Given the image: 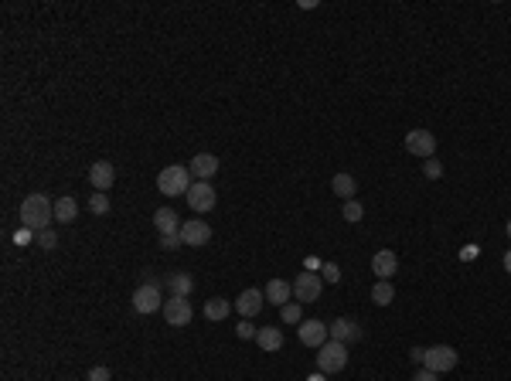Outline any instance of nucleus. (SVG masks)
<instances>
[{"label": "nucleus", "instance_id": "f257e3e1", "mask_svg": "<svg viewBox=\"0 0 511 381\" xmlns=\"http://www.w3.org/2000/svg\"><path fill=\"white\" fill-rule=\"evenodd\" d=\"M52 222H55V201L48 194H28L20 201V225L24 229H31L38 235V231L52 229Z\"/></svg>", "mask_w": 511, "mask_h": 381}, {"label": "nucleus", "instance_id": "f03ea898", "mask_svg": "<svg viewBox=\"0 0 511 381\" xmlns=\"http://www.w3.org/2000/svg\"><path fill=\"white\" fill-rule=\"evenodd\" d=\"M195 184V177L188 167H181V164H171V167H164L157 174V190L160 194H167V198H177V194H188Z\"/></svg>", "mask_w": 511, "mask_h": 381}, {"label": "nucleus", "instance_id": "7ed1b4c3", "mask_svg": "<svg viewBox=\"0 0 511 381\" xmlns=\"http://www.w3.org/2000/svg\"><path fill=\"white\" fill-rule=\"evenodd\" d=\"M317 368H320V375L344 371V368H348V344L327 341L324 347H317Z\"/></svg>", "mask_w": 511, "mask_h": 381}, {"label": "nucleus", "instance_id": "20e7f679", "mask_svg": "<svg viewBox=\"0 0 511 381\" xmlns=\"http://www.w3.org/2000/svg\"><path fill=\"white\" fill-rule=\"evenodd\" d=\"M457 361H460L457 347H450V344H433V347H426V361H423V368H430L436 375H447V371L457 368Z\"/></svg>", "mask_w": 511, "mask_h": 381}, {"label": "nucleus", "instance_id": "39448f33", "mask_svg": "<svg viewBox=\"0 0 511 381\" xmlns=\"http://www.w3.org/2000/svg\"><path fill=\"white\" fill-rule=\"evenodd\" d=\"M320 293H324V279L317 272H300L294 279V296L300 303H317Z\"/></svg>", "mask_w": 511, "mask_h": 381}, {"label": "nucleus", "instance_id": "423d86ee", "mask_svg": "<svg viewBox=\"0 0 511 381\" xmlns=\"http://www.w3.org/2000/svg\"><path fill=\"white\" fill-rule=\"evenodd\" d=\"M130 303L137 313H157V306H164L160 300V283H143L133 289V296H130Z\"/></svg>", "mask_w": 511, "mask_h": 381}, {"label": "nucleus", "instance_id": "0eeeda50", "mask_svg": "<svg viewBox=\"0 0 511 381\" xmlns=\"http://www.w3.org/2000/svg\"><path fill=\"white\" fill-rule=\"evenodd\" d=\"M164 320L171 327H188L191 324V317H195V310L188 303V296H171V300H164Z\"/></svg>", "mask_w": 511, "mask_h": 381}, {"label": "nucleus", "instance_id": "6e6552de", "mask_svg": "<svg viewBox=\"0 0 511 381\" xmlns=\"http://www.w3.org/2000/svg\"><path fill=\"white\" fill-rule=\"evenodd\" d=\"M184 198H188L191 211H198V214L212 211V208H215V201H218V194L212 190V181H195V184H191V190H188Z\"/></svg>", "mask_w": 511, "mask_h": 381}, {"label": "nucleus", "instance_id": "1a4fd4ad", "mask_svg": "<svg viewBox=\"0 0 511 381\" xmlns=\"http://www.w3.org/2000/svg\"><path fill=\"white\" fill-rule=\"evenodd\" d=\"M181 238H184V246H208L212 242V225L205 222V218H188L184 225H181Z\"/></svg>", "mask_w": 511, "mask_h": 381}, {"label": "nucleus", "instance_id": "9d476101", "mask_svg": "<svg viewBox=\"0 0 511 381\" xmlns=\"http://www.w3.org/2000/svg\"><path fill=\"white\" fill-rule=\"evenodd\" d=\"M406 150L413 153V157L430 160L433 153H436V136H433L430 130H409V133H406Z\"/></svg>", "mask_w": 511, "mask_h": 381}, {"label": "nucleus", "instance_id": "9b49d317", "mask_svg": "<svg viewBox=\"0 0 511 381\" xmlns=\"http://www.w3.org/2000/svg\"><path fill=\"white\" fill-rule=\"evenodd\" d=\"M327 341H331L327 324H320V320H303V324H300V344H307V347H324Z\"/></svg>", "mask_w": 511, "mask_h": 381}, {"label": "nucleus", "instance_id": "f8f14e48", "mask_svg": "<svg viewBox=\"0 0 511 381\" xmlns=\"http://www.w3.org/2000/svg\"><path fill=\"white\" fill-rule=\"evenodd\" d=\"M113 181H116V167H113L109 160H96V164L89 167V184H92L96 190L106 194V190L113 188Z\"/></svg>", "mask_w": 511, "mask_h": 381}, {"label": "nucleus", "instance_id": "ddd939ff", "mask_svg": "<svg viewBox=\"0 0 511 381\" xmlns=\"http://www.w3.org/2000/svg\"><path fill=\"white\" fill-rule=\"evenodd\" d=\"M236 306H239V313H242V320H249V317H256V313L266 306V293H263V289H242Z\"/></svg>", "mask_w": 511, "mask_h": 381}, {"label": "nucleus", "instance_id": "4468645a", "mask_svg": "<svg viewBox=\"0 0 511 381\" xmlns=\"http://www.w3.org/2000/svg\"><path fill=\"white\" fill-rule=\"evenodd\" d=\"M372 272L378 276V279H392L395 272H399V255H395L392 248L375 252V255H372Z\"/></svg>", "mask_w": 511, "mask_h": 381}, {"label": "nucleus", "instance_id": "2eb2a0df", "mask_svg": "<svg viewBox=\"0 0 511 381\" xmlns=\"http://www.w3.org/2000/svg\"><path fill=\"white\" fill-rule=\"evenodd\" d=\"M188 171H191V177H195V181H212V177H215V171H218V157H215V153H198V157H191Z\"/></svg>", "mask_w": 511, "mask_h": 381}, {"label": "nucleus", "instance_id": "dca6fc26", "mask_svg": "<svg viewBox=\"0 0 511 381\" xmlns=\"http://www.w3.org/2000/svg\"><path fill=\"white\" fill-rule=\"evenodd\" d=\"M327 330H331V341H341V344H354L358 337H361V327L354 324V320H348V317H341V320H335V324H327Z\"/></svg>", "mask_w": 511, "mask_h": 381}, {"label": "nucleus", "instance_id": "f3484780", "mask_svg": "<svg viewBox=\"0 0 511 381\" xmlns=\"http://www.w3.org/2000/svg\"><path fill=\"white\" fill-rule=\"evenodd\" d=\"M290 296H294V286L287 283V279H270V283H266V303L287 306Z\"/></svg>", "mask_w": 511, "mask_h": 381}, {"label": "nucleus", "instance_id": "a211bd4d", "mask_svg": "<svg viewBox=\"0 0 511 381\" xmlns=\"http://www.w3.org/2000/svg\"><path fill=\"white\" fill-rule=\"evenodd\" d=\"M154 225H157L160 235H177L184 222L177 218V211H174V208H157V214H154Z\"/></svg>", "mask_w": 511, "mask_h": 381}, {"label": "nucleus", "instance_id": "6ab92c4d", "mask_svg": "<svg viewBox=\"0 0 511 381\" xmlns=\"http://www.w3.org/2000/svg\"><path fill=\"white\" fill-rule=\"evenodd\" d=\"M76 218H79V201H76L72 194L59 198V201H55V222H61V225H72Z\"/></svg>", "mask_w": 511, "mask_h": 381}, {"label": "nucleus", "instance_id": "aec40b11", "mask_svg": "<svg viewBox=\"0 0 511 381\" xmlns=\"http://www.w3.org/2000/svg\"><path fill=\"white\" fill-rule=\"evenodd\" d=\"M331 190H335L341 201H351L354 194H358V181H354L351 174H335V181H331Z\"/></svg>", "mask_w": 511, "mask_h": 381}, {"label": "nucleus", "instance_id": "412c9836", "mask_svg": "<svg viewBox=\"0 0 511 381\" xmlns=\"http://www.w3.org/2000/svg\"><path fill=\"white\" fill-rule=\"evenodd\" d=\"M256 344H259L263 351H279V347H283V330H279V327H259Z\"/></svg>", "mask_w": 511, "mask_h": 381}, {"label": "nucleus", "instance_id": "4be33fe9", "mask_svg": "<svg viewBox=\"0 0 511 381\" xmlns=\"http://www.w3.org/2000/svg\"><path fill=\"white\" fill-rule=\"evenodd\" d=\"M167 286H171V296H191L195 279H191V272H174V276L167 279Z\"/></svg>", "mask_w": 511, "mask_h": 381}, {"label": "nucleus", "instance_id": "5701e85b", "mask_svg": "<svg viewBox=\"0 0 511 381\" xmlns=\"http://www.w3.org/2000/svg\"><path fill=\"white\" fill-rule=\"evenodd\" d=\"M372 300H375V306H389L395 300V286L389 283V279H378V283L372 286Z\"/></svg>", "mask_w": 511, "mask_h": 381}, {"label": "nucleus", "instance_id": "b1692460", "mask_svg": "<svg viewBox=\"0 0 511 381\" xmlns=\"http://www.w3.org/2000/svg\"><path fill=\"white\" fill-rule=\"evenodd\" d=\"M229 313H232V303H229V300H222V296H215V300H208V303H205V317H208V320H225Z\"/></svg>", "mask_w": 511, "mask_h": 381}, {"label": "nucleus", "instance_id": "393cba45", "mask_svg": "<svg viewBox=\"0 0 511 381\" xmlns=\"http://www.w3.org/2000/svg\"><path fill=\"white\" fill-rule=\"evenodd\" d=\"M341 218H344V222H361V218H365V208H361V201H358V198H351V201H344V208H341Z\"/></svg>", "mask_w": 511, "mask_h": 381}, {"label": "nucleus", "instance_id": "a878e982", "mask_svg": "<svg viewBox=\"0 0 511 381\" xmlns=\"http://www.w3.org/2000/svg\"><path fill=\"white\" fill-rule=\"evenodd\" d=\"M279 320H283V324H303V310H300V303L279 306Z\"/></svg>", "mask_w": 511, "mask_h": 381}, {"label": "nucleus", "instance_id": "bb28decb", "mask_svg": "<svg viewBox=\"0 0 511 381\" xmlns=\"http://www.w3.org/2000/svg\"><path fill=\"white\" fill-rule=\"evenodd\" d=\"M89 208H92V214H109V198H106L102 190H96L92 201H89Z\"/></svg>", "mask_w": 511, "mask_h": 381}, {"label": "nucleus", "instance_id": "cd10ccee", "mask_svg": "<svg viewBox=\"0 0 511 381\" xmlns=\"http://www.w3.org/2000/svg\"><path fill=\"white\" fill-rule=\"evenodd\" d=\"M41 248H55L59 246V231L55 229H44V231H38V238H35Z\"/></svg>", "mask_w": 511, "mask_h": 381}, {"label": "nucleus", "instance_id": "c85d7f7f", "mask_svg": "<svg viewBox=\"0 0 511 381\" xmlns=\"http://www.w3.org/2000/svg\"><path fill=\"white\" fill-rule=\"evenodd\" d=\"M320 279H324V283H341V269H337L335 262H324V266H320Z\"/></svg>", "mask_w": 511, "mask_h": 381}, {"label": "nucleus", "instance_id": "c756f323", "mask_svg": "<svg viewBox=\"0 0 511 381\" xmlns=\"http://www.w3.org/2000/svg\"><path fill=\"white\" fill-rule=\"evenodd\" d=\"M236 334H239V341H256V334H259V327H253L249 320H242V324L236 327Z\"/></svg>", "mask_w": 511, "mask_h": 381}, {"label": "nucleus", "instance_id": "7c9ffc66", "mask_svg": "<svg viewBox=\"0 0 511 381\" xmlns=\"http://www.w3.org/2000/svg\"><path fill=\"white\" fill-rule=\"evenodd\" d=\"M423 174H426V177H430V181H436V177H440V174H443V164H440V160H436V157H430V160H426V164H423Z\"/></svg>", "mask_w": 511, "mask_h": 381}, {"label": "nucleus", "instance_id": "2f4dec72", "mask_svg": "<svg viewBox=\"0 0 511 381\" xmlns=\"http://www.w3.org/2000/svg\"><path fill=\"white\" fill-rule=\"evenodd\" d=\"M160 246L167 248V252H174V248L184 246V238H181V231H177V235H160Z\"/></svg>", "mask_w": 511, "mask_h": 381}, {"label": "nucleus", "instance_id": "473e14b6", "mask_svg": "<svg viewBox=\"0 0 511 381\" xmlns=\"http://www.w3.org/2000/svg\"><path fill=\"white\" fill-rule=\"evenodd\" d=\"M31 238H38V235H35V231H31V229H24V225H20V229L14 231V246H28Z\"/></svg>", "mask_w": 511, "mask_h": 381}, {"label": "nucleus", "instance_id": "72a5a7b5", "mask_svg": "<svg viewBox=\"0 0 511 381\" xmlns=\"http://www.w3.org/2000/svg\"><path fill=\"white\" fill-rule=\"evenodd\" d=\"M109 378H113V375H109V368H102V364L89 371V381H109Z\"/></svg>", "mask_w": 511, "mask_h": 381}, {"label": "nucleus", "instance_id": "f704fd0d", "mask_svg": "<svg viewBox=\"0 0 511 381\" xmlns=\"http://www.w3.org/2000/svg\"><path fill=\"white\" fill-rule=\"evenodd\" d=\"M413 381H440V375H436V371H430V368H419V371L413 375Z\"/></svg>", "mask_w": 511, "mask_h": 381}, {"label": "nucleus", "instance_id": "c9c22d12", "mask_svg": "<svg viewBox=\"0 0 511 381\" xmlns=\"http://www.w3.org/2000/svg\"><path fill=\"white\" fill-rule=\"evenodd\" d=\"M409 358H413L416 364H423V361H426V347H413V351H409Z\"/></svg>", "mask_w": 511, "mask_h": 381}, {"label": "nucleus", "instance_id": "e433bc0d", "mask_svg": "<svg viewBox=\"0 0 511 381\" xmlns=\"http://www.w3.org/2000/svg\"><path fill=\"white\" fill-rule=\"evenodd\" d=\"M505 269H508V272H511V248H508V252H505Z\"/></svg>", "mask_w": 511, "mask_h": 381}, {"label": "nucleus", "instance_id": "4c0bfd02", "mask_svg": "<svg viewBox=\"0 0 511 381\" xmlns=\"http://www.w3.org/2000/svg\"><path fill=\"white\" fill-rule=\"evenodd\" d=\"M307 381H324V375H314V378H307Z\"/></svg>", "mask_w": 511, "mask_h": 381}, {"label": "nucleus", "instance_id": "58836bf2", "mask_svg": "<svg viewBox=\"0 0 511 381\" xmlns=\"http://www.w3.org/2000/svg\"><path fill=\"white\" fill-rule=\"evenodd\" d=\"M505 231H508V238H511V218H508V225H505Z\"/></svg>", "mask_w": 511, "mask_h": 381}]
</instances>
